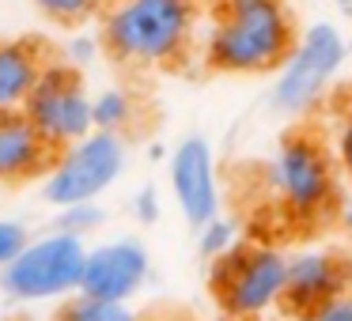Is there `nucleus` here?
Returning a JSON list of instances; mask_svg holds the SVG:
<instances>
[{"label":"nucleus","mask_w":352,"mask_h":321,"mask_svg":"<svg viewBox=\"0 0 352 321\" xmlns=\"http://www.w3.org/2000/svg\"><path fill=\"white\" fill-rule=\"evenodd\" d=\"M296 38L284 0H220L201 38V57L223 76H269L288 61Z\"/></svg>","instance_id":"nucleus-1"},{"label":"nucleus","mask_w":352,"mask_h":321,"mask_svg":"<svg viewBox=\"0 0 352 321\" xmlns=\"http://www.w3.org/2000/svg\"><path fill=\"white\" fill-rule=\"evenodd\" d=\"M197 34V0H110L99 27L102 49L133 69H167L182 61Z\"/></svg>","instance_id":"nucleus-2"},{"label":"nucleus","mask_w":352,"mask_h":321,"mask_svg":"<svg viewBox=\"0 0 352 321\" xmlns=\"http://www.w3.org/2000/svg\"><path fill=\"white\" fill-rule=\"evenodd\" d=\"M208 287L220 310L235 321L265 318L269 310L284 302L288 283V257L276 246L265 242H239L231 253L208 261Z\"/></svg>","instance_id":"nucleus-3"},{"label":"nucleus","mask_w":352,"mask_h":321,"mask_svg":"<svg viewBox=\"0 0 352 321\" xmlns=\"http://www.w3.org/2000/svg\"><path fill=\"white\" fill-rule=\"evenodd\" d=\"M265 182L288 215L318 219L337 204V155L311 132H292L265 163Z\"/></svg>","instance_id":"nucleus-4"},{"label":"nucleus","mask_w":352,"mask_h":321,"mask_svg":"<svg viewBox=\"0 0 352 321\" xmlns=\"http://www.w3.org/2000/svg\"><path fill=\"white\" fill-rule=\"evenodd\" d=\"M87 246L80 235L57 227L54 235L31 238L0 268V287L16 302H57L80 291Z\"/></svg>","instance_id":"nucleus-5"},{"label":"nucleus","mask_w":352,"mask_h":321,"mask_svg":"<svg viewBox=\"0 0 352 321\" xmlns=\"http://www.w3.org/2000/svg\"><path fill=\"white\" fill-rule=\"evenodd\" d=\"M349 54V38L333 23H311L307 31H299L288 61L273 72L276 80L269 91L273 106L280 114H307L311 106H318Z\"/></svg>","instance_id":"nucleus-6"},{"label":"nucleus","mask_w":352,"mask_h":321,"mask_svg":"<svg viewBox=\"0 0 352 321\" xmlns=\"http://www.w3.org/2000/svg\"><path fill=\"white\" fill-rule=\"evenodd\" d=\"M125 163H129V152H125L122 132L95 129L84 140L61 147L54 167L46 170L42 197L54 208H69V204H80V200H99L125 174Z\"/></svg>","instance_id":"nucleus-7"},{"label":"nucleus","mask_w":352,"mask_h":321,"mask_svg":"<svg viewBox=\"0 0 352 321\" xmlns=\"http://www.w3.org/2000/svg\"><path fill=\"white\" fill-rule=\"evenodd\" d=\"M23 114L54 147H69L84 140L87 132H95V95L84 91V80L69 61L46 64Z\"/></svg>","instance_id":"nucleus-8"},{"label":"nucleus","mask_w":352,"mask_h":321,"mask_svg":"<svg viewBox=\"0 0 352 321\" xmlns=\"http://www.w3.org/2000/svg\"><path fill=\"white\" fill-rule=\"evenodd\" d=\"M170 193L190 227H201L220 215V182H216V152L205 136H186L167 163Z\"/></svg>","instance_id":"nucleus-9"},{"label":"nucleus","mask_w":352,"mask_h":321,"mask_svg":"<svg viewBox=\"0 0 352 321\" xmlns=\"http://www.w3.org/2000/svg\"><path fill=\"white\" fill-rule=\"evenodd\" d=\"M148 272H152V257H148V250L137 238H110V242H99L87 250L80 291L129 302L144 287Z\"/></svg>","instance_id":"nucleus-10"},{"label":"nucleus","mask_w":352,"mask_h":321,"mask_svg":"<svg viewBox=\"0 0 352 321\" xmlns=\"http://www.w3.org/2000/svg\"><path fill=\"white\" fill-rule=\"evenodd\" d=\"M352 291V265L341 253L303 250L288 257V283H284V310L296 318H311L329 298Z\"/></svg>","instance_id":"nucleus-11"},{"label":"nucleus","mask_w":352,"mask_h":321,"mask_svg":"<svg viewBox=\"0 0 352 321\" xmlns=\"http://www.w3.org/2000/svg\"><path fill=\"white\" fill-rule=\"evenodd\" d=\"M54 167V144L23 110L0 114V182H31Z\"/></svg>","instance_id":"nucleus-12"},{"label":"nucleus","mask_w":352,"mask_h":321,"mask_svg":"<svg viewBox=\"0 0 352 321\" xmlns=\"http://www.w3.org/2000/svg\"><path fill=\"white\" fill-rule=\"evenodd\" d=\"M42 72L46 61L31 42H0V114L23 110Z\"/></svg>","instance_id":"nucleus-13"},{"label":"nucleus","mask_w":352,"mask_h":321,"mask_svg":"<svg viewBox=\"0 0 352 321\" xmlns=\"http://www.w3.org/2000/svg\"><path fill=\"white\" fill-rule=\"evenodd\" d=\"M57 321H137V313H133L129 302L76 291V295H69L65 306L57 310Z\"/></svg>","instance_id":"nucleus-14"},{"label":"nucleus","mask_w":352,"mask_h":321,"mask_svg":"<svg viewBox=\"0 0 352 321\" xmlns=\"http://www.w3.org/2000/svg\"><path fill=\"white\" fill-rule=\"evenodd\" d=\"M137 117V102L129 99V91L122 87H107V91L95 95V129L107 132H125Z\"/></svg>","instance_id":"nucleus-15"},{"label":"nucleus","mask_w":352,"mask_h":321,"mask_svg":"<svg viewBox=\"0 0 352 321\" xmlns=\"http://www.w3.org/2000/svg\"><path fill=\"white\" fill-rule=\"evenodd\" d=\"M31 4L46 19H54V23H61V27L87 23L91 16H99V12L107 8V0H31Z\"/></svg>","instance_id":"nucleus-16"},{"label":"nucleus","mask_w":352,"mask_h":321,"mask_svg":"<svg viewBox=\"0 0 352 321\" xmlns=\"http://www.w3.org/2000/svg\"><path fill=\"white\" fill-rule=\"evenodd\" d=\"M235 246H239V230H235V223L223 219V215H212L208 223L197 227V250L205 261L223 257V253H231Z\"/></svg>","instance_id":"nucleus-17"},{"label":"nucleus","mask_w":352,"mask_h":321,"mask_svg":"<svg viewBox=\"0 0 352 321\" xmlns=\"http://www.w3.org/2000/svg\"><path fill=\"white\" fill-rule=\"evenodd\" d=\"M102 219H107V212H102L95 200H80V204H69L61 208V219H57V227L61 230H72V235H91V230L102 227Z\"/></svg>","instance_id":"nucleus-18"},{"label":"nucleus","mask_w":352,"mask_h":321,"mask_svg":"<svg viewBox=\"0 0 352 321\" xmlns=\"http://www.w3.org/2000/svg\"><path fill=\"white\" fill-rule=\"evenodd\" d=\"M31 242V235H27V227L23 223H16V219H0V268L8 265L12 257H16L23 246Z\"/></svg>","instance_id":"nucleus-19"},{"label":"nucleus","mask_w":352,"mask_h":321,"mask_svg":"<svg viewBox=\"0 0 352 321\" xmlns=\"http://www.w3.org/2000/svg\"><path fill=\"white\" fill-rule=\"evenodd\" d=\"M99 42H102V38H87V34L69 38V46H65V61H69L72 69H84V64H91L95 57H99Z\"/></svg>","instance_id":"nucleus-20"},{"label":"nucleus","mask_w":352,"mask_h":321,"mask_svg":"<svg viewBox=\"0 0 352 321\" xmlns=\"http://www.w3.org/2000/svg\"><path fill=\"white\" fill-rule=\"evenodd\" d=\"M333 155H337V167H341L352 182V114L344 117L333 132Z\"/></svg>","instance_id":"nucleus-21"},{"label":"nucleus","mask_w":352,"mask_h":321,"mask_svg":"<svg viewBox=\"0 0 352 321\" xmlns=\"http://www.w3.org/2000/svg\"><path fill=\"white\" fill-rule=\"evenodd\" d=\"M307 321H352V291L329 298V302L322 306V310H314Z\"/></svg>","instance_id":"nucleus-22"},{"label":"nucleus","mask_w":352,"mask_h":321,"mask_svg":"<svg viewBox=\"0 0 352 321\" xmlns=\"http://www.w3.org/2000/svg\"><path fill=\"white\" fill-rule=\"evenodd\" d=\"M133 212H137L140 223H155L160 219V193H155L152 185H144V189L137 193V200H133Z\"/></svg>","instance_id":"nucleus-23"},{"label":"nucleus","mask_w":352,"mask_h":321,"mask_svg":"<svg viewBox=\"0 0 352 321\" xmlns=\"http://www.w3.org/2000/svg\"><path fill=\"white\" fill-rule=\"evenodd\" d=\"M337 219H341L344 230H352V200H341V208H337Z\"/></svg>","instance_id":"nucleus-24"},{"label":"nucleus","mask_w":352,"mask_h":321,"mask_svg":"<svg viewBox=\"0 0 352 321\" xmlns=\"http://www.w3.org/2000/svg\"><path fill=\"white\" fill-rule=\"evenodd\" d=\"M333 4H337L341 12H352V0H333Z\"/></svg>","instance_id":"nucleus-25"},{"label":"nucleus","mask_w":352,"mask_h":321,"mask_svg":"<svg viewBox=\"0 0 352 321\" xmlns=\"http://www.w3.org/2000/svg\"><path fill=\"white\" fill-rule=\"evenodd\" d=\"M216 321H235V318H228V313H223V318H216Z\"/></svg>","instance_id":"nucleus-26"},{"label":"nucleus","mask_w":352,"mask_h":321,"mask_svg":"<svg viewBox=\"0 0 352 321\" xmlns=\"http://www.w3.org/2000/svg\"><path fill=\"white\" fill-rule=\"evenodd\" d=\"M349 49H352V38H349Z\"/></svg>","instance_id":"nucleus-27"}]
</instances>
